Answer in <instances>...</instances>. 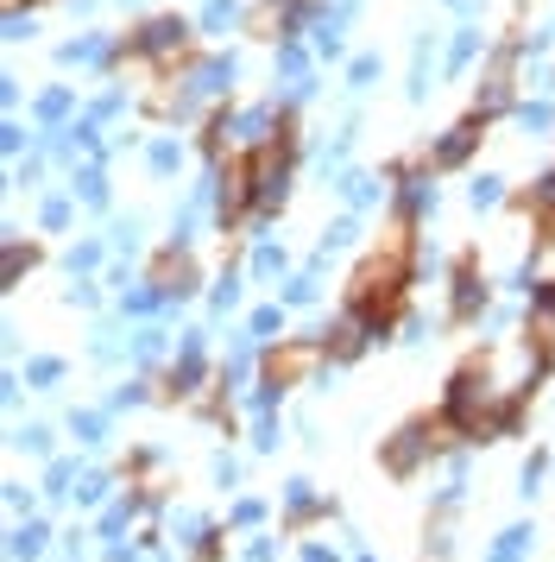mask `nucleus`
I'll list each match as a JSON object with an SVG mask.
<instances>
[{
  "label": "nucleus",
  "instance_id": "f257e3e1",
  "mask_svg": "<svg viewBox=\"0 0 555 562\" xmlns=\"http://www.w3.org/2000/svg\"><path fill=\"white\" fill-rule=\"evenodd\" d=\"M316 360H322V348H316V341H284V348L265 360V385H272V392H284V385H297Z\"/></svg>",
  "mask_w": 555,
  "mask_h": 562
}]
</instances>
